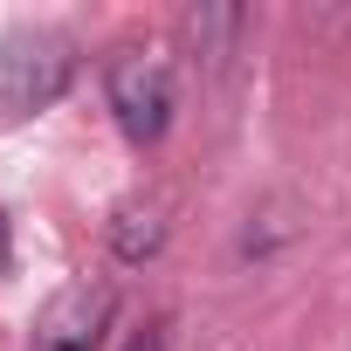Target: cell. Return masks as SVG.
Here are the masks:
<instances>
[{"label":"cell","instance_id":"cell-5","mask_svg":"<svg viewBox=\"0 0 351 351\" xmlns=\"http://www.w3.org/2000/svg\"><path fill=\"white\" fill-rule=\"evenodd\" d=\"M241 8H200V14H186V35H193V49L200 56H228V35H241Z\"/></svg>","mask_w":351,"mask_h":351},{"label":"cell","instance_id":"cell-3","mask_svg":"<svg viewBox=\"0 0 351 351\" xmlns=\"http://www.w3.org/2000/svg\"><path fill=\"white\" fill-rule=\"evenodd\" d=\"M110 317H117V289L110 282H69V289H56L42 303L28 351H97Z\"/></svg>","mask_w":351,"mask_h":351},{"label":"cell","instance_id":"cell-6","mask_svg":"<svg viewBox=\"0 0 351 351\" xmlns=\"http://www.w3.org/2000/svg\"><path fill=\"white\" fill-rule=\"evenodd\" d=\"M124 351H165V324H145V330H138Z\"/></svg>","mask_w":351,"mask_h":351},{"label":"cell","instance_id":"cell-1","mask_svg":"<svg viewBox=\"0 0 351 351\" xmlns=\"http://www.w3.org/2000/svg\"><path fill=\"white\" fill-rule=\"evenodd\" d=\"M76 83V42L62 28H14L0 42V124L49 110Z\"/></svg>","mask_w":351,"mask_h":351},{"label":"cell","instance_id":"cell-2","mask_svg":"<svg viewBox=\"0 0 351 351\" xmlns=\"http://www.w3.org/2000/svg\"><path fill=\"white\" fill-rule=\"evenodd\" d=\"M104 97L131 145H158L172 131V56L152 42H124L104 62Z\"/></svg>","mask_w":351,"mask_h":351},{"label":"cell","instance_id":"cell-7","mask_svg":"<svg viewBox=\"0 0 351 351\" xmlns=\"http://www.w3.org/2000/svg\"><path fill=\"white\" fill-rule=\"evenodd\" d=\"M8 269H14V221L0 214V276H8Z\"/></svg>","mask_w":351,"mask_h":351},{"label":"cell","instance_id":"cell-4","mask_svg":"<svg viewBox=\"0 0 351 351\" xmlns=\"http://www.w3.org/2000/svg\"><path fill=\"white\" fill-rule=\"evenodd\" d=\"M165 248V207L158 200H124L110 214V255L117 262H152Z\"/></svg>","mask_w":351,"mask_h":351}]
</instances>
